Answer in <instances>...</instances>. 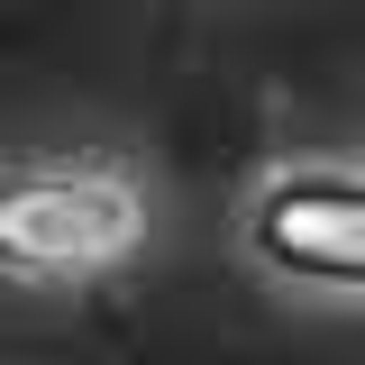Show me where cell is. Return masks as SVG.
I'll return each mask as SVG.
<instances>
[{
  "mask_svg": "<svg viewBox=\"0 0 365 365\" xmlns=\"http://www.w3.org/2000/svg\"><path fill=\"white\" fill-rule=\"evenodd\" d=\"M256 256L302 283H347L365 292V182L356 174H283L256 192Z\"/></svg>",
  "mask_w": 365,
  "mask_h": 365,
  "instance_id": "obj_1",
  "label": "cell"
},
{
  "mask_svg": "<svg viewBox=\"0 0 365 365\" xmlns=\"http://www.w3.org/2000/svg\"><path fill=\"white\" fill-rule=\"evenodd\" d=\"M137 228H146V210L119 182L91 174H37L9 182V201H0V247L19 265H101V256L137 247Z\"/></svg>",
  "mask_w": 365,
  "mask_h": 365,
  "instance_id": "obj_2",
  "label": "cell"
}]
</instances>
